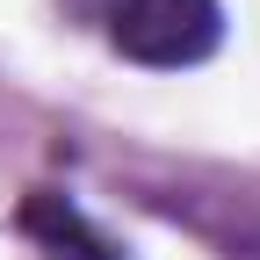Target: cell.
Instances as JSON below:
<instances>
[{
	"instance_id": "cell-2",
	"label": "cell",
	"mask_w": 260,
	"mask_h": 260,
	"mask_svg": "<svg viewBox=\"0 0 260 260\" xmlns=\"http://www.w3.org/2000/svg\"><path fill=\"white\" fill-rule=\"evenodd\" d=\"M22 232L44 246V260H123V246L73 203V195H58V188H37L22 203Z\"/></svg>"
},
{
	"instance_id": "cell-1",
	"label": "cell",
	"mask_w": 260,
	"mask_h": 260,
	"mask_svg": "<svg viewBox=\"0 0 260 260\" xmlns=\"http://www.w3.org/2000/svg\"><path fill=\"white\" fill-rule=\"evenodd\" d=\"M109 44L130 65L181 73V65H203L224 44V8L217 0H123L109 15Z\"/></svg>"
},
{
	"instance_id": "cell-3",
	"label": "cell",
	"mask_w": 260,
	"mask_h": 260,
	"mask_svg": "<svg viewBox=\"0 0 260 260\" xmlns=\"http://www.w3.org/2000/svg\"><path fill=\"white\" fill-rule=\"evenodd\" d=\"M65 8H80V15H94V22H109V15L123 8V0H65Z\"/></svg>"
}]
</instances>
